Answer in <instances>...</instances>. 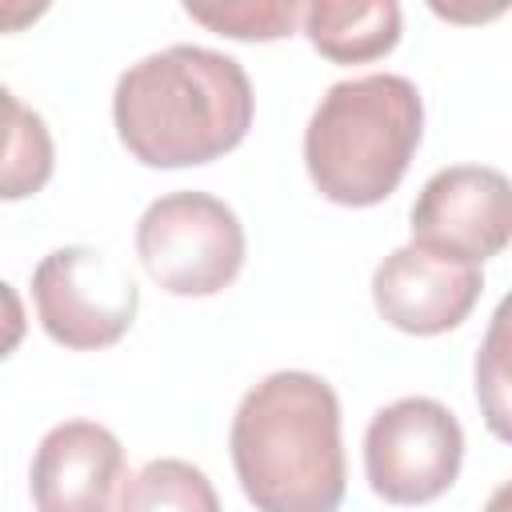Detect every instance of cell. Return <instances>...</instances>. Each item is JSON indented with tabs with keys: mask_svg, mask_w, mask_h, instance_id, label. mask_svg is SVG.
I'll return each mask as SVG.
<instances>
[{
	"mask_svg": "<svg viewBox=\"0 0 512 512\" xmlns=\"http://www.w3.org/2000/svg\"><path fill=\"white\" fill-rule=\"evenodd\" d=\"M252 112L244 64L200 44H172L128 64L112 92L116 136L148 168L220 160L248 136Z\"/></svg>",
	"mask_w": 512,
	"mask_h": 512,
	"instance_id": "cell-1",
	"label": "cell"
},
{
	"mask_svg": "<svg viewBox=\"0 0 512 512\" xmlns=\"http://www.w3.org/2000/svg\"><path fill=\"white\" fill-rule=\"evenodd\" d=\"M232 468L256 512H336L344 500L340 400L316 372H272L252 384L228 432Z\"/></svg>",
	"mask_w": 512,
	"mask_h": 512,
	"instance_id": "cell-2",
	"label": "cell"
},
{
	"mask_svg": "<svg viewBox=\"0 0 512 512\" xmlns=\"http://www.w3.org/2000/svg\"><path fill=\"white\" fill-rule=\"evenodd\" d=\"M420 136L424 100L408 76L368 72L336 80L304 128V168L324 200L372 208L400 188Z\"/></svg>",
	"mask_w": 512,
	"mask_h": 512,
	"instance_id": "cell-3",
	"label": "cell"
},
{
	"mask_svg": "<svg viewBox=\"0 0 512 512\" xmlns=\"http://www.w3.org/2000/svg\"><path fill=\"white\" fill-rule=\"evenodd\" d=\"M244 224L212 192H168L136 224L144 272L172 296H216L244 268Z\"/></svg>",
	"mask_w": 512,
	"mask_h": 512,
	"instance_id": "cell-4",
	"label": "cell"
},
{
	"mask_svg": "<svg viewBox=\"0 0 512 512\" xmlns=\"http://www.w3.org/2000/svg\"><path fill=\"white\" fill-rule=\"evenodd\" d=\"M464 464V428L432 396H400L384 404L364 432L368 488L400 508L444 496Z\"/></svg>",
	"mask_w": 512,
	"mask_h": 512,
	"instance_id": "cell-5",
	"label": "cell"
},
{
	"mask_svg": "<svg viewBox=\"0 0 512 512\" xmlns=\"http://www.w3.org/2000/svg\"><path fill=\"white\" fill-rule=\"evenodd\" d=\"M32 300L40 328L56 344L72 352H100L132 328L140 288L108 252L92 244H64L36 264Z\"/></svg>",
	"mask_w": 512,
	"mask_h": 512,
	"instance_id": "cell-6",
	"label": "cell"
},
{
	"mask_svg": "<svg viewBox=\"0 0 512 512\" xmlns=\"http://www.w3.org/2000/svg\"><path fill=\"white\" fill-rule=\"evenodd\" d=\"M412 240L484 264L512 244V180L488 164H448L412 200Z\"/></svg>",
	"mask_w": 512,
	"mask_h": 512,
	"instance_id": "cell-7",
	"label": "cell"
},
{
	"mask_svg": "<svg viewBox=\"0 0 512 512\" xmlns=\"http://www.w3.org/2000/svg\"><path fill=\"white\" fill-rule=\"evenodd\" d=\"M484 292L480 264L428 244L392 248L372 272V300L384 324L408 336H440L468 320Z\"/></svg>",
	"mask_w": 512,
	"mask_h": 512,
	"instance_id": "cell-8",
	"label": "cell"
},
{
	"mask_svg": "<svg viewBox=\"0 0 512 512\" xmlns=\"http://www.w3.org/2000/svg\"><path fill=\"white\" fill-rule=\"evenodd\" d=\"M124 480V444L96 420H64L44 432L28 468L36 512H112Z\"/></svg>",
	"mask_w": 512,
	"mask_h": 512,
	"instance_id": "cell-9",
	"label": "cell"
},
{
	"mask_svg": "<svg viewBox=\"0 0 512 512\" xmlns=\"http://www.w3.org/2000/svg\"><path fill=\"white\" fill-rule=\"evenodd\" d=\"M404 12L396 0H312L304 36L332 64H368L400 44Z\"/></svg>",
	"mask_w": 512,
	"mask_h": 512,
	"instance_id": "cell-10",
	"label": "cell"
},
{
	"mask_svg": "<svg viewBox=\"0 0 512 512\" xmlns=\"http://www.w3.org/2000/svg\"><path fill=\"white\" fill-rule=\"evenodd\" d=\"M120 512H220V496L204 468L180 456H160L124 480Z\"/></svg>",
	"mask_w": 512,
	"mask_h": 512,
	"instance_id": "cell-11",
	"label": "cell"
},
{
	"mask_svg": "<svg viewBox=\"0 0 512 512\" xmlns=\"http://www.w3.org/2000/svg\"><path fill=\"white\" fill-rule=\"evenodd\" d=\"M472 380H476V404L484 428L496 440L512 444V292L500 296L488 320V332L472 360Z\"/></svg>",
	"mask_w": 512,
	"mask_h": 512,
	"instance_id": "cell-12",
	"label": "cell"
},
{
	"mask_svg": "<svg viewBox=\"0 0 512 512\" xmlns=\"http://www.w3.org/2000/svg\"><path fill=\"white\" fill-rule=\"evenodd\" d=\"M4 96V116H8V140H4V200H24L36 196L48 176H52V136L40 112L24 108L12 88Z\"/></svg>",
	"mask_w": 512,
	"mask_h": 512,
	"instance_id": "cell-13",
	"label": "cell"
},
{
	"mask_svg": "<svg viewBox=\"0 0 512 512\" xmlns=\"http://www.w3.org/2000/svg\"><path fill=\"white\" fill-rule=\"evenodd\" d=\"M184 12L228 36V40H280L292 36L296 20H304V8L296 0H236V4H184Z\"/></svg>",
	"mask_w": 512,
	"mask_h": 512,
	"instance_id": "cell-14",
	"label": "cell"
},
{
	"mask_svg": "<svg viewBox=\"0 0 512 512\" xmlns=\"http://www.w3.org/2000/svg\"><path fill=\"white\" fill-rule=\"evenodd\" d=\"M480 512H512V480H504L500 488H492V496L484 500Z\"/></svg>",
	"mask_w": 512,
	"mask_h": 512,
	"instance_id": "cell-15",
	"label": "cell"
}]
</instances>
